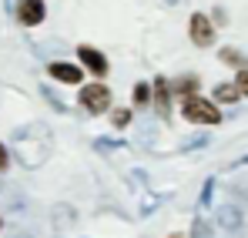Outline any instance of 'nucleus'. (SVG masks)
Wrapping results in <instances>:
<instances>
[{
  "instance_id": "23",
  "label": "nucleus",
  "mask_w": 248,
  "mask_h": 238,
  "mask_svg": "<svg viewBox=\"0 0 248 238\" xmlns=\"http://www.w3.org/2000/svg\"><path fill=\"white\" fill-rule=\"evenodd\" d=\"M232 168H248V155H242V158L232 161Z\"/></svg>"
},
{
  "instance_id": "11",
  "label": "nucleus",
  "mask_w": 248,
  "mask_h": 238,
  "mask_svg": "<svg viewBox=\"0 0 248 238\" xmlns=\"http://www.w3.org/2000/svg\"><path fill=\"white\" fill-rule=\"evenodd\" d=\"M0 195L7 201V211H24V208H27V198H24V191H20L17 185H7Z\"/></svg>"
},
{
  "instance_id": "24",
  "label": "nucleus",
  "mask_w": 248,
  "mask_h": 238,
  "mask_svg": "<svg viewBox=\"0 0 248 238\" xmlns=\"http://www.w3.org/2000/svg\"><path fill=\"white\" fill-rule=\"evenodd\" d=\"M0 171H7V148L0 144Z\"/></svg>"
},
{
  "instance_id": "9",
  "label": "nucleus",
  "mask_w": 248,
  "mask_h": 238,
  "mask_svg": "<svg viewBox=\"0 0 248 238\" xmlns=\"http://www.w3.org/2000/svg\"><path fill=\"white\" fill-rule=\"evenodd\" d=\"M47 74L54 80H64V84H81L84 80V71L78 64H64V61H50L47 64Z\"/></svg>"
},
{
  "instance_id": "18",
  "label": "nucleus",
  "mask_w": 248,
  "mask_h": 238,
  "mask_svg": "<svg viewBox=\"0 0 248 238\" xmlns=\"http://www.w3.org/2000/svg\"><path fill=\"white\" fill-rule=\"evenodd\" d=\"M208 141H211L208 134H195V138H188V141L181 144V151H195V148H208Z\"/></svg>"
},
{
  "instance_id": "27",
  "label": "nucleus",
  "mask_w": 248,
  "mask_h": 238,
  "mask_svg": "<svg viewBox=\"0 0 248 238\" xmlns=\"http://www.w3.org/2000/svg\"><path fill=\"white\" fill-rule=\"evenodd\" d=\"M168 238H185V235H168Z\"/></svg>"
},
{
  "instance_id": "12",
  "label": "nucleus",
  "mask_w": 248,
  "mask_h": 238,
  "mask_svg": "<svg viewBox=\"0 0 248 238\" xmlns=\"http://www.w3.org/2000/svg\"><path fill=\"white\" fill-rule=\"evenodd\" d=\"M238 97H242L238 84H218L215 87V101H221V104H235Z\"/></svg>"
},
{
  "instance_id": "2",
  "label": "nucleus",
  "mask_w": 248,
  "mask_h": 238,
  "mask_svg": "<svg viewBox=\"0 0 248 238\" xmlns=\"http://www.w3.org/2000/svg\"><path fill=\"white\" fill-rule=\"evenodd\" d=\"M181 114L191 121V124H221V111H218L211 101L198 97V94H188V97H185Z\"/></svg>"
},
{
  "instance_id": "28",
  "label": "nucleus",
  "mask_w": 248,
  "mask_h": 238,
  "mask_svg": "<svg viewBox=\"0 0 248 238\" xmlns=\"http://www.w3.org/2000/svg\"><path fill=\"white\" fill-rule=\"evenodd\" d=\"M0 228H3V222H0Z\"/></svg>"
},
{
  "instance_id": "21",
  "label": "nucleus",
  "mask_w": 248,
  "mask_h": 238,
  "mask_svg": "<svg viewBox=\"0 0 248 238\" xmlns=\"http://www.w3.org/2000/svg\"><path fill=\"white\" fill-rule=\"evenodd\" d=\"M191 87H198V78H181L178 80V91H181V94H191Z\"/></svg>"
},
{
  "instance_id": "20",
  "label": "nucleus",
  "mask_w": 248,
  "mask_h": 238,
  "mask_svg": "<svg viewBox=\"0 0 248 238\" xmlns=\"http://www.w3.org/2000/svg\"><path fill=\"white\" fill-rule=\"evenodd\" d=\"M111 121H114V127H127V124H131V111H127V108H118V111L111 114Z\"/></svg>"
},
{
  "instance_id": "17",
  "label": "nucleus",
  "mask_w": 248,
  "mask_h": 238,
  "mask_svg": "<svg viewBox=\"0 0 248 238\" xmlns=\"http://www.w3.org/2000/svg\"><path fill=\"white\" fill-rule=\"evenodd\" d=\"M41 94L47 97V101H50V108H54L57 114H67V104H64V101H61V97H57V94H54L50 87H41Z\"/></svg>"
},
{
  "instance_id": "19",
  "label": "nucleus",
  "mask_w": 248,
  "mask_h": 238,
  "mask_svg": "<svg viewBox=\"0 0 248 238\" xmlns=\"http://www.w3.org/2000/svg\"><path fill=\"white\" fill-rule=\"evenodd\" d=\"M94 148H97V151H111V148L118 151V148H124V141H111V138H94Z\"/></svg>"
},
{
  "instance_id": "10",
  "label": "nucleus",
  "mask_w": 248,
  "mask_h": 238,
  "mask_svg": "<svg viewBox=\"0 0 248 238\" xmlns=\"http://www.w3.org/2000/svg\"><path fill=\"white\" fill-rule=\"evenodd\" d=\"M74 218H78V211H74L67 201H61V205H54V208H50V225H54L57 232L71 228V225H74Z\"/></svg>"
},
{
  "instance_id": "5",
  "label": "nucleus",
  "mask_w": 248,
  "mask_h": 238,
  "mask_svg": "<svg viewBox=\"0 0 248 238\" xmlns=\"http://www.w3.org/2000/svg\"><path fill=\"white\" fill-rule=\"evenodd\" d=\"M14 14H17V20L24 27H37V24H44V17H47V7H44V0H17L14 3Z\"/></svg>"
},
{
  "instance_id": "13",
  "label": "nucleus",
  "mask_w": 248,
  "mask_h": 238,
  "mask_svg": "<svg viewBox=\"0 0 248 238\" xmlns=\"http://www.w3.org/2000/svg\"><path fill=\"white\" fill-rule=\"evenodd\" d=\"M215 235V222H208V218H195L191 222V235L188 238H211Z\"/></svg>"
},
{
  "instance_id": "4",
  "label": "nucleus",
  "mask_w": 248,
  "mask_h": 238,
  "mask_svg": "<svg viewBox=\"0 0 248 238\" xmlns=\"http://www.w3.org/2000/svg\"><path fill=\"white\" fill-rule=\"evenodd\" d=\"M215 222H218L228 235H242V232H245V211H242L238 205H218Z\"/></svg>"
},
{
  "instance_id": "3",
  "label": "nucleus",
  "mask_w": 248,
  "mask_h": 238,
  "mask_svg": "<svg viewBox=\"0 0 248 238\" xmlns=\"http://www.w3.org/2000/svg\"><path fill=\"white\" fill-rule=\"evenodd\" d=\"M78 101H81V108L87 114H104L108 104H111V91L104 84H87V87H81Z\"/></svg>"
},
{
  "instance_id": "8",
  "label": "nucleus",
  "mask_w": 248,
  "mask_h": 238,
  "mask_svg": "<svg viewBox=\"0 0 248 238\" xmlns=\"http://www.w3.org/2000/svg\"><path fill=\"white\" fill-rule=\"evenodd\" d=\"M151 91H155V114L168 121V114H171V84H168V78H155Z\"/></svg>"
},
{
  "instance_id": "6",
  "label": "nucleus",
  "mask_w": 248,
  "mask_h": 238,
  "mask_svg": "<svg viewBox=\"0 0 248 238\" xmlns=\"http://www.w3.org/2000/svg\"><path fill=\"white\" fill-rule=\"evenodd\" d=\"M188 34H191V44H195V47H211V44H215V24L208 20L205 14H191Z\"/></svg>"
},
{
  "instance_id": "1",
  "label": "nucleus",
  "mask_w": 248,
  "mask_h": 238,
  "mask_svg": "<svg viewBox=\"0 0 248 238\" xmlns=\"http://www.w3.org/2000/svg\"><path fill=\"white\" fill-rule=\"evenodd\" d=\"M10 151L20 161V168L37 171L47 164V158L54 155V131L47 121H27L10 134Z\"/></svg>"
},
{
  "instance_id": "22",
  "label": "nucleus",
  "mask_w": 248,
  "mask_h": 238,
  "mask_svg": "<svg viewBox=\"0 0 248 238\" xmlns=\"http://www.w3.org/2000/svg\"><path fill=\"white\" fill-rule=\"evenodd\" d=\"M235 84H238V91H242V94H248V71H245V67L238 71V78H235Z\"/></svg>"
},
{
  "instance_id": "7",
  "label": "nucleus",
  "mask_w": 248,
  "mask_h": 238,
  "mask_svg": "<svg viewBox=\"0 0 248 238\" xmlns=\"http://www.w3.org/2000/svg\"><path fill=\"white\" fill-rule=\"evenodd\" d=\"M78 61H81V64L87 67V71H91V74H97V78H104V74L111 71L108 57H104L97 47H87V44H81V47H78Z\"/></svg>"
},
{
  "instance_id": "14",
  "label": "nucleus",
  "mask_w": 248,
  "mask_h": 238,
  "mask_svg": "<svg viewBox=\"0 0 248 238\" xmlns=\"http://www.w3.org/2000/svg\"><path fill=\"white\" fill-rule=\"evenodd\" d=\"M215 185H218L215 178H208L205 185H202V195H198V205H202V208H208V205L215 201Z\"/></svg>"
},
{
  "instance_id": "25",
  "label": "nucleus",
  "mask_w": 248,
  "mask_h": 238,
  "mask_svg": "<svg viewBox=\"0 0 248 238\" xmlns=\"http://www.w3.org/2000/svg\"><path fill=\"white\" fill-rule=\"evenodd\" d=\"M3 10H14V0H3Z\"/></svg>"
},
{
  "instance_id": "16",
  "label": "nucleus",
  "mask_w": 248,
  "mask_h": 238,
  "mask_svg": "<svg viewBox=\"0 0 248 238\" xmlns=\"http://www.w3.org/2000/svg\"><path fill=\"white\" fill-rule=\"evenodd\" d=\"M221 61H225V64H235V67H245V57H242L235 47H221Z\"/></svg>"
},
{
  "instance_id": "26",
  "label": "nucleus",
  "mask_w": 248,
  "mask_h": 238,
  "mask_svg": "<svg viewBox=\"0 0 248 238\" xmlns=\"http://www.w3.org/2000/svg\"><path fill=\"white\" fill-rule=\"evenodd\" d=\"M165 3H181V0H165Z\"/></svg>"
},
{
  "instance_id": "15",
  "label": "nucleus",
  "mask_w": 248,
  "mask_h": 238,
  "mask_svg": "<svg viewBox=\"0 0 248 238\" xmlns=\"http://www.w3.org/2000/svg\"><path fill=\"white\" fill-rule=\"evenodd\" d=\"M131 97H134V104H141V108H144V104L151 101V87L138 80V84H134V91H131Z\"/></svg>"
}]
</instances>
